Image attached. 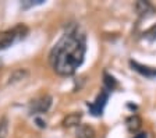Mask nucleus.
<instances>
[{
	"label": "nucleus",
	"instance_id": "nucleus-1",
	"mask_svg": "<svg viewBox=\"0 0 156 138\" xmlns=\"http://www.w3.org/2000/svg\"><path fill=\"white\" fill-rule=\"evenodd\" d=\"M87 53V35L77 24L70 25L49 53V64L58 76H73L84 63Z\"/></svg>",
	"mask_w": 156,
	"mask_h": 138
},
{
	"label": "nucleus",
	"instance_id": "nucleus-2",
	"mask_svg": "<svg viewBox=\"0 0 156 138\" xmlns=\"http://www.w3.org/2000/svg\"><path fill=\"white\" fill-rule=\"evenodd\" d=\"M28 34H29V28L25 24H17L13 28L0 32V50L9 49L10 46H13L14 43L25 39Z\"/></svg>",
	"mask_w": 156,
	"mask_h": 138
},
{
	"label": "nucleus",
	"instance_id": "nucleus-3",
	"mask_svg": "<svg viewBox=\"0 0 156 138\" xmlns=\"http://www.w3.org/2000/svg\"><path fill=\"white\" fill-rule=\"evenodd\" d=\"M109 95H110V92L106 91V89H102L99 92V95L96 96L94 102L88 103V109H89V113L95 117H99V116L103 115V110H105V106H106L107 101H109Z\"/></svg>",
	"mask_w": 156,
	"mask_h": 138
},
{
	"label": "nucleus",
	"instance_id": "nucleus-4",
	"mask_svg": "<svg viewBox=\"0 0 156 138\" xmlns=\"http://www.w3.org/2000/svg\"><path fill=\"white\" fill-rule=\"evenodd\" d=\"M52 106V96L43 95L38 99H34L31 102V113L35 115H41V113H46Z\"/></svg>",
	"mask_w": 156,
	"mask_h": 138
},
{
	"label": "nucleus",
	"instance_id": "nucleus-5",
	"mask_svg": "<svg viewBox=\"0 0 156 138\" xmlns=\"http://www.w3.org/2000/svg\"><path fill=\"white\" fill-rule=\"evenodd\" d=\"M134 9H135L138 17H140V18H142V20L149 18V17H152L153 14L156 13V7L153 6L151 2H144V0L136 2V3L134 4Z\"/></svg>",
	"mask_w": 156,
	"mask_h": 138
},
{
	"label": "nucleus",
	"instance_id": "nucleus-6",
	"mask_svg": "<svg viewBox=\"0 0 156 138\" xmlns=\"http://www.w3.org/2000/svg\"><path fill=\"white\" fill-rule=\"evenodd\" d=\"M130 66L134 71H136L138 74H141L142 77L145 78H156V69L153 67H149V66H144L141 63L135 62V60H130Z\"/></svg>",
	"mask_w": 156,
	"mask_h": 138
},
{
	"label": "nucleus",
	"instance_id": "nucleus-7",
	"mask_svg": "<svg viewBox=\"0 0 156 138\" xmlns=\"http://www.w3.org/2000/svg\"><path fill=\"white\" fill-rule=\"evenodd\" d=\"M77 138H96V131L95 128L89 124H80L75 131Z\"/></svg>",
	"mask_w": 156,
	"mask_h": 138
},
{
	"label": "nucleus",
	"instance_id": "nucleus-8",
	"mask_svg": "<svg viewBox=\"0 0 156 138\" xmlns=\"http://www.w3.org/2000/svg\"><path fill=\"white\" fill-rule=\"evenodd\" d=\"M126 126H127V130L134 134V133H136L141 128V126H142V120H141V117L138 115H133L126 120Z\"/></svg>",
	"mask_w": 156,
	"mask_h": 138
},
{
	"label": "nucleus",
	"instance_id": "nucleus-9",
	"mask_svg": "<svg viewBox=\"0 0 156 138\" xmlns=\"http://www.w3.org/2000/svg\"><path fill=\"white\" fill-rule=\"evenodd\" d=\"M82 119V113L81 112H74V113H70V115H67L64 117V120H63V126L64 127H73V126H78L80 124V122H81Z\"/></svg>",
	"mask_w": 156,
	"mask_h": 138
},
{
	"label": "nucleus",
	"instance_id": "nucleus-10",
	"mask_svg": "<svg viewBox=\"0 0 156 138\" xmlns=\"http://www.w3.org/2000/svg\"><path fill=\"white\" fill-rule=\"evenodd\" d=\"M119 87V82H117V80L114 78L112 74H109V73L105 71L103 73V88L106 89V91H114V89Z\"/></svg>",
	"mask_w": 156,
	"mask_h": 138
},
{
	"label": "nucleus",
	"instance_id": "nucleus-11",
	"mask_svg": "<svg viewBox=\"0 0 156 138\" xmlns=\"http://www.w3.org/2000/svg\"><path fill=\"white\" fill-rule=\"evenodd\" d=\"M142 38L145 41H148V42H151V43L155 42L156 41V24L152 25L151 28H148V30L142 34Z\"/></svg>",
	"mask_w": 156,
	"mask_h": 138
},
{
	"label": "nucleus",
	"instance_id": "nucleus-12",
	"mask_svg": "<svg viewBox=\"0 0 156 138\" xmlns=\"http://www.w3.org/2000/svg\"><path fill=\"white\" fill-rule=\"evenodd\" d=\"M9 134V120L6 117L0 119V138H7Z\"/></svg>",
	"mask_w": 156,
	"mask_h": 138
},
{
	"label": "nucleus",
	"instance_id": "nucleus-13",
	"mask_svg": "<svg viewBox=\"0 0 156 138\" xmlns=\"http://www.w3.org/2000/svg\"><path fill=\"white\" fill-rule=\"evenodd\" d=\"M43 0H38V2H32V0H28L25 3H23V7L27 9V7H31V6H36V4H42Z\"/></svg>",
	"mask_w": 156,
	"mask_h": 138
},
{
	"label": "nucleus",
	"instance_id": "nucleus-14",
	"mask_svg": "<svg viewBox=\"0 0 156 138\" xmlns=\"http://www.w3.org/2000/svg\"><path fill=\"white\" fill-rule=\"evenodd\" d=\"M133 138H148V134H146V133H138V134H135Z\"/></svg>",
	"mask_w": 156,
	"mask_h": 138
},
{
	"label": "nucleus",
	"instance_id": "nucleus-15",
	"mask_svg": "<svg viewBox=\"0 0 156 138\" xmlns=\"http://www.w3.org/2000/svg\"><path fill=\"white\" fill-rule=\"evenodd\" d=\"M0 64H2V63H0Z\"/></svg>",
	"mask_w": 156,
	"mask_h": 138
}]
</instances>
